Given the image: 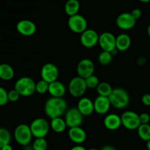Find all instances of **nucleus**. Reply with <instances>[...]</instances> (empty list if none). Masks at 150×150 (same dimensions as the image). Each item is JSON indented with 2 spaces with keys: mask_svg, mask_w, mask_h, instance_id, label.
Instances as JSON below:
<instances>
[{
  "mask_svg": "<svg viewBox=\"0 0 150 150\" xmlns=\"http://www.w3.org/2000/svg\"><path fill=\"white\" fill-rule=\"evenodd\" d=\"M67 110V103L63 98L51 97L45 102L44 111L50 119L62 117Z\"/></svg>",
  "mask_w": 150,
  "mask_h": 150,
  "instance_id": "nucleus-1",
  "label": "nucleus"
},
{
  "mask_svg": "<svg viewBox=\"0 0 150 150\" xmlns=\"http://www.w3.org/2000/svg\"><path fill=\"white\" fill-rule=\"evenodd\" d=\"M111 106L117 109H123L130 103V95L125 89L120 87L113 89L108 97Z\"/></svg>",
  "mask_w": 150,
  "mask_h": 150,
  "instance_id": "nucleus-2",
  "label": "nucleus"
},
{
  "mask_svg": "<svg viewBox=\"0 0 150 150\" xmlns=\"http://www.w3.org/2000/svg\"><path fill=\"white\" fill-rule=\"evenodd\" d=\"M36 82L30 77L23 76L20 78L15 83L14 89L20 94L21 96L30 97L36 92Z\"/></svg>",
  "mask_w": 150,
  "mask_h": 150,
  "instance_id": "nucleus-3",
  "label": "nucleus"
},
{
  "mask_svg": "<svg viewBox=\"0 0 150 150\" xmlns=\"http://www.w3.org/2000/svg\"><path fill=\"white\" fill-rule=\"evenodd\" d=\"M33 138L30 127L26 124H21L14 130V139L19 145L26 146L30 144Z\"/></svg>",
  "mask_w": 150,
  "mask_h": 150,
  "instance_id": "nucleus-4",
  "label": "nucleus"
},
{
  "mask_svg": "<svg viewBox=\"0 0 150 150\" xmlns=\"http://www.w3.org/2000/svg\"><path fill=\"white\" fill-rule=\"evenodd\" d=\"M33 137L35 139L45 138L49 133L50 123L44 118H37L29 125Z\"/></svg>",
  "mask_w": 150,
  "mask_h": 150,
  "instance_id": "nucleus-5",
  "label": "nucleus"
},
{
  "mask_svg": "<svg viewBox=\"0 0 150 150\" xmlns=\"http://www.w3.org/2000/svg\"><path fill=\"white\" fill-rule=\"evenodd\" d=\"M68 90L70 95L74 98H83L87 90L85 79L79 76L73 78L69 83Z\"/></svg>",
  "mask_w": 150,
  "mask_h": 150,
  "instance_id": "nucleus-6",
  "label": "nucleus"
},
{
  "mask_svg": "<svg viewBox=\"0 0 150 150\" xmlns=\"http://www.w3.org/2000/svg\"><path fill=\"white\" fill-rule=\"evenodd\" d=\"M122 125L125 128L129 130H135L141 125L139 115L133 111H126L121 115Z\"/></svg>",
  "mask_w": 150,
  "mask_h": 150,
  "instance_id": "nucleus-7",
  "label": "nucleus"
},
{
  "mask_svg": "<svg viewBox=\"0 0 150 150\" xmlns=\"http://www.w3.org/2000/svg\"><path fill=\"white\" fill-rule=\"evenodd\" d=\"M68 27L72 32L76 34H82L87 29V21L80 14L70 16L67 21Z\"/></svg>",
  "mask_w": 150,
  "mask_h": 150,
  "instance_id": "nucleus-8",
  "label": "nucleus"
},
{
  "mask_svg": "<svg viewBox=\"0 0 150 150\" xmlns=\"http://www.w3.org/2000/svg\"><path fill=\"white\" fill-rule=\"evenodd\" d=\"M64 120L69 128L81 127L83 121V116L77 108H70L67 110L64 114Z\"/></svg>",
  "mask_w": 150,
  "mask_h": 150,
  "instance_id": "nucleus-9",
  "label": "nucleus"
},
{
  "mask_svg": "<svg viewBox=\"0 0 150 150\" xmlns=\"http://www.w3.org/2000/svg\"><path fill=\"white\" fill-rule=\"evenodd\" d=\"M59 70L58 67L54 63H46L42 67L40 70V76L42 80L48 83L58 80Z\"/></svg>",
  "mask_w": 150,
  "mask_h": 150,
  "instance_id": "nucleus-10",
  "label": "nucleus"
},
{
  "mask_svg": "<svg viewBox=\"0 0 150 150\" xmlns=\"http://www.w3.org/2000/svg\"><path fill=\"white\" fill-rule=\"evenodd\" d=\"M99 37L98 32L92 29H87L81 34L80 41L81 45L86 48H94L99 42Z\"/></svg>",
  "mask_w": 150,
  "mask_h": 150,
  "instance_id": "nucleus-11",
  "label": "nucleus"
},
{
  "mask_svg": "<svg viewBox=\"0 0 150 150\" xmlns=\"http://www.w3.org/2000/svg\"><path fill=\"white\" fill-rule=\"evenodd\" d=\"M95 66L93 62L89 59H83L77 65L78 76L86 79L89 76L94 75Z\"/></svg>",
  "mask_w": 150,
  "mask_h": 150,
  "instance_id": "nucleus-12",
  "label": "nucleus"
},
{
  "mask_svg": "<svg viewBox=\"0 0 150 150\" xmlns=\"http://www.w3.org/2000/svg\"><path fill=\"white\" fill-rule=\"evenodd\" d=\"M136 21L130 13H122L117 16L116 24L122 30H130L135 27Z\"/></svg>",
  "mask_w": 150,
  "mask_h": 150,
  "instance_id": "nucleus-13",
  "label": "nucleus"
},
{
  "mask_svg": "<svg viewBox=\"0 0 150 150\" xmlns=\"http://www.w3.org/2000/svg\"><path fill=\"white\" fill-rule=\"evenodd\" d=\"M116 38L117 37L111 32H105L100 35L98 44L103 51L111 53L116 49Z\"/></svg>",
  "mask_w": 150,
  "mask_h": 150,
  "instance_id": "nucleus-14",
  "label": "nucleus"
},
{
  "mask_svg": "<svg viewBox=\"0 0 150 150\" xmlns=\"http://www.w3.org/2000/svg\"><path fill=\"white\" fill-rule=\"evenodd\" d=\"M16 29L20 35L25 37H30L36 33L37 26L32 21L23 19L18 22L16 24Z\"/></svg>",
  "mask_w": 150,
  "mask_h": 150,
  "instance_id": "nucleus-15",
  "label": "nucleus"
},
{
  "mask_svg": "<svg viewBox=\"0 0 150 150\" xmlns=\"http://www.w3.org/2000/svg\"><path fill=\"white\" fill-rule=\"evenodd\" d=\"M111 102L108 97L98 95L94 100L95 112L100 115H105L109 111L111 108Z\"/></svg>",
  "mask_w": 150,
  "mask_h": 150,
  "instance_id": "nucleus-16",
  "label": "nucleus"
},
{
  "mask_svg": "<svg viewBox=\"0 0 150 150\" xmlns=\"http://www.w3.org/2000/svg\"><path fill=\"white\" fill-rule=\"evenodd\" d=\"M77 108L83 117L90 116L95 111L94 102L90 98L86 97L81 98L78 102Z\"/></svg>",
  "mask_w": 150,
  "mask_h": 150,
  "instance_id": "nucleus-17",
  "label": "nucleus"
},
{
  "mask_svg": "<svg viewBox=\"0 0 150 150\" xmlns=\"http://www.w3.org/2000/svg\"><path fill=\"white\" fill-rule=\"evenodd\" d=\"M103 124L105 128L108 129V130L114 131V130H118L122 125L121 116H119L118 114H114V113L108 114L104 118Z\"/></svg>",
  "mask_w": 150,
  "mask_h": 150,
  "instance_id": "nucleus-18",
  "label": "nucleus"
},
{
  "mask_svg": "<svg viewBox=\"0 0 150 150\" xmlns=\"http://www.w3.org/2000/svg\"><path fill=\"white\" fill-rule=\"evenodd\" d=\"M68 136L70 140L77 145L83 144L87 137L86 131L81 128V127H72L69 129Z\"/></svg>",
  "mask_w": 150,
  "mask_h": 150,
  "instance_id": "nucleus-19",
  "label": "nucleus"
},
{
  "mask_svg": "<svg viewBox=\"0 0 150 150\" xmlns=\"http://www.w3.org/2000/svg\"><path fill=\"white\" fill-rule=\"evenodd\" d=\"M67 92L66 86L62 82L56 81L49 83L48 93L53 98H63Z\"/></svg>",
  "mask_w": 150,
  "mask_h": 150,
  "instance_id": "nucleus-20",
  "label": "nucleus"
},
{
  "mask_svg": "<svg viewBox=\"0 0 150 150\" xmlns=\"http://www.w3.org/2000/svg\"><path fill=\"white\" fill-rule=\"evenodd\" d=\"M131 45V38L127 34L122 33L116 38V48L118 51H125Z\"/></svg>",
  "mask_w": 150,
  "mask_h": 150,
  "instance_id": "nucleus-21",
  "label": "nucleus"
},
{
  "mask_svg": "<svg viewBox=\"0 0 150 150\" xmlns=\"http://www.w3.org/2000/svg\"><path fill=\"white\" fill-rule=\"evenodd\" d=\"M14 76V69L11 65L7 63L0 64V79L7 81L12 80Z\"/></svg>",
  "mask_w": 150,
  "mask_h": 150,
  "instance_id": "nucleus-22",
  "label": "nucleus"
},
{
  "mask_svg": "<svg viewBox=\"0 0 150 150\" xmlns=\"http://www.w3.org/2000/svg\"><path fill=\"white\" fill-rule=\"evenodd\" d=\"M79 10L80 3L79 0H67L64 4V11L69 17L79 14Z\"/></svg>",
  "mask_w": 150,
  "mask_h": 150,
  "instance_id": "nucleus-23",
  "label": "nucleus"
},
{
  "mask_svg": "<svg viewBox=\"0 0 150 150\" xmlns=\"http://www.w3.org/2000/svg\"><path fill=\"white\" fill-rule=\"evenodd\" d=\"M50 127L55 133H63L67 127L64 119L62 117H57L52 119L50 122Z\"/></svg>",
  "mask_w": 150,
  "mask_h": 150,
  "instance_id": "nucleus-24",
  "label": "nucleus"
},
{
  "mask_svg": "<svg viewBox=\"0 0 150 150\" xmlns=\"http://www.w3.org/2000/svg\"><path fill=\"white\" fill-rule=\"evenodd\" d=\"M97 92L98 95L104 97H109L113 91V88L111 85L108 82H100L97 87Z\"/></svg>",
  "mask_w": 150,
  "mask_h": 150,
  "instance_id": "nucleus-25",
  "label": "nucleus"
},
{
  "mask_svg": "<svg viewBox=\"0 0 150 150\" xmlns=\"http://www.w3.org/2000/svg\"><path fill=\"white\" fill-rule=\"evenodd\" d=\"M138 135L142 140L148 142L150 140V125L141 124L137 129Z\"/></svg>",
  "mask_w": 150,
  "mask_h": 150,
  "instance_id": "nucleus-26",
  "label": "nucleus"
},
{
  "mask_svg": "<svg viewBox=\"0 0 150 150\" xmlns=\"http://www.w3.org/2000/svg\"><path fill=\"white\" fill-rule=\"evenodd\" d=\"M11 142V134L7 129L0 127V148L10 144Z\"/></svg>",
  "mask_w": 150,
  "mask_h": 150,
  "instance_id": "nucleus-27",
  "label": "nucleus"
},
{
  "mask_svg": "<svg viewBox=\"0 0 150 150\" xmlns=\"http://www.w3.org/2000/svg\"><path fill=\"white\" fill-rule=\"evenodd\" d=\"M113 57L114 56L111 54V53L103 51L98 55V62H99V63L101 65L107 66L111 64V62L113 60Z\"/></svg>",
  "mask_w": 150,
  "mask_h": 150,
  "instance_id": "nucleus-28",
  "label": "nucleus"
},
{
  "mask_svg": "<svg viewBox=\"0 0 150 150\" xmlns=\"http://www.w3.org/2000/svg\"><path fill=\"white\" fill-rule=\"evenodd\" d=\"M48 88H49V83L42 79L36 82L35 89H36V92H38L40 95H44L46 92H48Z\"/></svg>",
  "mask_w": 150,
  "mask_h": 150,
  "instance_id": "nucleus-29",
  "label": "nucleus"
},
{
  "mask_svg": "<svg viewBox=\"0 0 150 150\" xmlns=\"http://www.w3.org/2000/svg\"><path fill=\"white\" fill-rule=\"evenodd\" d=\"M35 150H47L48 149V142L45 138L35 139V142L32 144Z\"/></svg>",
  "mask_w": 150,
  "mask_h": 150,
  "instance_id": "nucleus-30",
  "label": "nucleus"
},
{
  "mask_svg": "<svg viewBox=\"0 0 150 150\" xmlns=\"http://www.w3.org/2000/svg\"><path fill=\"white\" fill-rule=\"evenodd\" d=\"M85 81H86L87 89H97V87L98 86L99 83H100L98 76H95V75H92V76L88 77L87 79H85Z\"/></svg>",
  "mask_w": 150,
  "mask_h": 150,
  "instance_id": "nucleus-31",
  "label": "nucleus"
},
{
  "mask_svg": "<svg viewBox=\"0 0 150 150\" xmlns=\"http://www.w3.org/2000/svg\"><path fill=\"white\" fill-rule=\"evenodd\" d=\"M8 102V92H7L4 87L0 86V106L7 105Z\"/></svg>",
  "mask_w": 150,
  "mask_h": 150,
  "instance_id": "nucleus-32",
  "label": "nucleus"
},
{
  "mask_svg": "<svg viewBox=\"0 0 150 150\" xmlns=\"http://www.w3.org/2000/svg\"><path fill=\"white\" fill-rule=\"evenodd\" d=\"M20 97V94H19L15 89H12V90L9 91L8 92V100L10 102H16V101L18 100Z\"/></svg>",
  "mask_w": 150,
  "mask_h": 150,
  "instance_id": "nucleus-33",
  "label": "nucleus"
},
{
  "mask_svg": "<svg viewBox=\"0 0 150 150\" xmlns=\"http://www.w3.org/2000/svg\"><path fill=\"white\" fill-rule=\"evenodd\" d=\"M141 124H149L150 115L148 113H142L139 115Z\"/></svg>",
  "mask_w": 150,
  "mask_h": 150,
  "instance_id": "nucleus-34",
  "label": "nucleus"
},
{
  "mask_svg": "<svg viewBox=\"0 0 150 150\" xmlns=\"http://www.w3.org/2000/svg\"><path fill=\"white\" fill-rule=\"evenodd\" d=\"M142 102L146 106L150 107V93H146L142 96Z\"/></svg>",
  "mask_w": 150,
  "mask_h": 150,
  "instance_id": "nucleus-35",
  "label": "nucleus"
},
{
  "mask_svg": "<svg viewBox=\"0 0 150 150\" xmlns=\"http://www.w3.org/2000/svg\"><path fill=\"white\" fill-rule=\"evenodd\" d=\"M130 13H131L132 16H133V17L136 19V20H138V19L140 18L142 16V10H140L139 8L133 9Z\"/></svg>",
  "mask_w": 150,
  "mask_h": 150,
  "instance_id": "nucleus-36",
  "label": "nucleus"
},
{
  "mask_svg": "<svg viewBox=\"0 0 150 150\" xmlns=\"http://www.w3.org/2000/svg\"><path fill=\"white\" fill-rule=\"evenodd\" d=\"M146 63V59L144 57H139L137 59V64L140 66L144 65Z\"/></svg>",
  "mask_w": 150,
  "mask_h": 150,
  "instance_id": "nucleus-37",
  "label": "nucleus"
},
{
  "mask_svg": "<svg viewBox=\"0 0 150 150\" xmlns=\"http://www.w3.org/2000/svg\"><path fill=\"white\" fill-rule=\"evenodd\" d=\"M70 150H86V148L83 147L81 145H76V146L72 147Z\"/></svg>",
  "mask_w": 150,
  "mask_h": 150,
  "instance_id": "nucleus-38",
  "label": "nucleus"
},
{
  "mask_svg": "<svg viewBox=\"0 0 150 150\" xmlns=\"http://www.w3.org/2000/svg\"><path fill=\"white\" fill-rule=\"evenodd\" d=\"M101 150H117L113 146L111 145H106V146H103V147L101 149Z\"/></svg>",
  "mask_w": 150,
  "mask_h": 150,
  "instance_id": "nucleus-39",
  "label": "nucleus"
},
{
  "mask_svg": "<svg viewBox=\"0 0 150 150\" xmlns=\"http://www.w3.org/2000/svg\"><path fill=\"white\" fill-rule=\"evenodd\" d=\"M1 150H13V147H12L11 145L7 144V145H5V146H2V147L1 148Z\"/></svg>",
  "mask_w": 150,
  "mask_h": 150,
  "instance_id": "nucleus-40",
  "label": "nucleus"
},
{
  "mask_svg": "<svg viewBox=\"0 0 150 150\" xmlns=\"http://www.w3.org/2000/svg\"><path fill=\"white\" fill-rule=\"evenodd\" d=\"M23 147H24L23 150H35L34 149L33 146H32V145H30V144L27 145V146H23Z\"/></svg>",
  "mask_w": 150,
  "mask_h": 150,
  "instance_id": "nucleus-41",
  "label": "nucleus"
},
{
  "mask_svg": "<svg viewBox=\"0 0 150 150\" xmlns=\"http://www.w3.org/2000/svg\"><path fill=\"white\" fill-rule=\"evenodd\" d=\"M146 32H147L148 36H149V38H150V24L149 25V26H148L147 29H146Z\"/></svg>",
  "mask_w": 150,
  "mask_h": 150,
  "instance_id": "nucleus-42",
  "label": "nucleus"
},
{
  "mask_svg": "<svg viewBox=\"0 0 150 150\" xmlns=\"http://www.w3.org/2000/svg\"><path fill=\"white\" fill-rule=\"evenodd\" d=\"M146 147H147L148 150H150V140L146 142Z\"/></svg>",
  "mask_w": 150,
  "mask_h": 150,
  "instance_id": "nucleus-43",
  "label": "nucleus"
},
{
  "mask_svg": "<svg viewBox=\"0 0 150 150\" xmlns=\"http://www.w3.org/2000/svg\"><path fill=\"white\" fill-rule=\"evenodd\" d=\"M141 2H143V3H150V0H139Z\"/></svg>",
  "mask_w": 150,
  "mask_h": 150,
  "instance_id": "nucleus-44",
  "label": "nucleus"
},
{
  "mask_svg": "<svg viewBox=\"0 0 150 150\" xmlns=\"http://www.w3.org/2000/svg\"><path fill=\"white\" fill-rule=\"evenodd\" d=\"M88 150H98V149H95V148H91V149H89Z\"/></svg>",
  "mask_w": 150,
  "mask_h": 150,
  "instance_id": "nucleus-45",
  "label": "nucleus"
},
{
  "mask_svg": "<svg viewBox=\"0 0 150 150\" xmlns=\"http://www.w3.org/2000/svg\"><path fill=\"white\" fill-rule=\"evenodd\" d=\"M149 93H150V85H149Z\"/></svg>",
  "mask_w": 150,
  "mask_h": 150,
  "instance_id": "nucleus-46",
  "label": "nucleus"
},
{
  "mask_svg": "<svg viewBox=\"0 0 150 150\" xmlns=\"http://www.w3.org/2000/svg\"><path fill=\"white\" fill-rule=\"evenodd\" d=\"M0 150H1V148H0Z\"/></svg>",
  "mask_w": 150,
  "mask_h": 150,
  "instance_id": "nucleus-47",
  "label": "nucleus"
},
{
  "mask_svg": "<svg viewBox=\"0 0 150 150\" xmlns=\"http://www.w3.org/2000/svg\"><path fill=\"white\" fill-rule=\"evenodd\" d=\"M149 125H150V123H149Z\"/></svg>",
  "mask_w": 150,
  "mask_h": 150,
  "instance_id": "nucleus-48",
  "label": "nucleus"
}]
</instances>
